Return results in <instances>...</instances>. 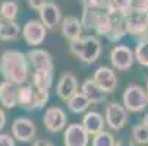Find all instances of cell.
Instances as JSON below:
<instances>
[{"label": "cell", "mask_w": 148, "mask_h": 146, "mask_svg": "<svg viewBox=\"0 0 148 146\" xmlns=\"http://www.w3.org/2000/svg\"><path fill=\"white\" fill-rule=\"evenodd\" d=\"M29 61L27 54L19 50H6L0 56V75L6 82L22 86L28 83Z\"/></svg>", "instance_id": "1"}, {"label": "cell", "mask_w": 148, "mask_h": 146, "mask_svg": "<svg viewBox=\"0 0 148 146\" xmlns=\"http://www.w3.org/2000/svg\"><path fill=\"white\" fill-rule=\"evenodd\" d=\"M71 53L84 63H94L101 54V43L97 37H81L69 43Z\"/></svg>", "instance_id": "2"}, {"label": "cell", "mask_w": 148, "mask_h": 146, "mask_svg": "<svg viewBox=\"0 0 148 146\" xmlns=\"http://www.w3.org/2000/svg\"><path fill=\"white\" fill-rule=\"evenodd\" d=\"M49 96V89L37 88L31 82H28L19 89V107L27 111L41 110L47 104Z\"/></svg>", "instance_id": "3"}, {"label": "cell", "mask_w": 148, "mask_h": 146, "mask_svg": "<svg viewBox=\"0 0 148 146\" xmlns=\"http://www.w3.org/2000/svg\"><path fill=\"white\" fill-rule=\"evenodd\" d=\"M123 107L131 113H141L148 107V94L139 85H129L125 89L123 96Z\"/></svg>", "instance_id": "4"}, {"label": "cell", "mask_w": 148, "mask_h": 146, "mask_svg": "<svg viewBox=\"0 0 148 146\" xmlns=\"http://www.w3.org/2000/svg\"><path fill=\"white\" fill-rule=\"evenodd\" d=\"M27 57L32 67V73H40L53 77L54 65H53V57L49 51L41 48H32L27 53Z\"/></svg>", "instance_id": "5"}, {"label": "cell", "mask_w": 148, "mask_h": 146, "mask_svg": "<svg viewBox=\"0 0 148 146\" xmlns=\"http://www.w3.org/2000/svg\"><path fill=\"white\" fill-rule=\"evenodd\" d=\"M47 35V28L41 24V20L37 19H29L22 28V37L25 43L31 47L41 45L46 39Z\"/></svg>", "instance_id": "6"}, {"label": "cell", "mask_w": 148, "mask_h": 146, "mask_svg": "<svg viewBox=\"0 0 148 146\" xmlns=\"http://www.w3.org/2000/svg\"><path fill=\"white\" fill-rule=\"evenodd\" d=\"M135 61V53L126 45H116L110 51V63L117 70H128Z\"/></svg>", "instance_id": "7"}, {"label": "cell", "mask_w": 148, "mask_h": 146, "mask_svg": "<svg viewBox=\"0 0 148 146\" xmlns=\"http://www.w3.org/2000/svg\"><path fill=\"white\" fill-rule=\"evenodd\" d=\"M104 118H106V123L109 124V127L114 130H120L128 121V110L123 107V104L110 102L106 107Z\"/></svg>", "instance_id": "8"}, {"label": "cell", "mask_w": 148, "mask_h": 146, "mask_svg": "<svg viewBox=\"0 0 148 146\" xmlns=\"http://www.w3.org/2000/svg\"><path fill=\"white\" fill-rule=\"evenodd\" d=\"M88 140H90L88 132L79 123L69 124L68 129H65V133H63L65 146H88Z\"/></svg>", "instance_id": "9"}, {"label": "cell", "mask_w": 148, "mask_h": 146, "mask_svg": "<svg viewBox=\"0 0 148 146\" xmlns=\"http://www.w3.org/2000/svg\"><path fill=\"white\" fill-rule=\"evenodd\" d=\"M43 123L50 133H57L66 127V113L60 107H50L44 113Z\"/></svg>", "instance_id": "10"}, {"label": "cell", "mask_w": 148, "mask_h": 146, "mask_svg": "<svg viewBox=\"0 0 148 146\" xmlns=\"http://www.w3.org/2000/svg\"><path fill=\"white\" fill-rule=\"evenodd\" d=\"M12 136L19 142H29L35 136V124L27 117H18L12 123Z\"/></svg>", "instance_id": "11"}, {"label": "cell", "mask_w": 148, "mask_h": 146, "mask_svg": "<svg viewBox=\"0 0 148 146\" xmlns=\"http://www.w3.org/2000/svg\"><path fill=\"white\" fill-rule=\"evenodd\" d=\"M78 92V79L72 73H63L56 85V94L62 101H69Z\"/></svg>", "instance_id": "12"}, {"label": "cell", "mask_w": 148, "mask_h": 146, "mask_svg": "<svg viewBox=\"0 0 148 146\" xmlns=\"http://www.w3.org/2000/svg\"><path fill=\"white\" fill-rule=\"evenodd\" d=\"M40 20L47 29H56L62 24V12L56 3L49 2L46 6H43L38 10Z\"/></svg>", "instance_id": "13"}, {"label": "cell", "mask_w": 148, "mask_h": 146, "mask_svg": "<svg viewBox=\"0 0 148 146\" xmlns=\"http://www.w3.org/2000/svg\"><path fill=\"white\" fill-rule=\"evenodd\" d=\"M92 79L106 94L113 92L114 88H116V83H117V77H116L114 72L110 67H107V66H100L94 72Z\"/></svg>", "instance_id": "14"}, {"label": "cell", "mask_w": 148, "mask_h": 146, "mask_svg": "<svg viewBox=\"0 0 148 146\" xmlns=\"http://www.w3.org/2000/svg\"><path fill=\"white\" fill-rule=\"evenodd\" d=\"M19 89L21 86L12 82H2L0 83V104L9 110L19 105Z\"/></svg>", "instance_id": "15"}, {"label": "cell", "mask_w": 148, "mask_h": 146, "mask_svg": "<svg viewBox=\"0 0 148 146\" xmlns=\"http://www.w3.org/2000/svg\"><path fill=\"white\" fill-rule=\"evenodd\" d=\"M126 29L128 34L134 35L139 41L148 39V25L144 15H131L129 18H126Z\"/></svg>", "instance_id": "16"}, {"label": "cell", "mask_w": 148, "mask_h": 146, "mask_svg": "<svg viewBox=\"0 0 148 146\" xmlns=\"http://www.w3.org/2000/svg\"><path fill=\"white\" fill-rule=\"evenodd\" d=\"M82 22L81 19H78L76 16H66L63 18L62 24H60V32L63 35V38H66L69 43L81 38L82 34Z\"/></svg>", "instance_id": "17"}, {"label": "cell", "mask_w": 148, "mask_h": 146, "mask_svg": "<svg viewBox=\"0 0 148 146\" xmlns=\"http://www.w3.org/2000/svg\"><path fill=\"white\" fill-rule=\"evenodd\" d=\"M82 126L88 132V134H98L101 132H104V126H106V118L97 113V111H88L82 118Z\"/></svg>", "instance_id": "18"}, {"label": "cell", "mask_w": 148, "mask_h": 146, "mask_svg": "<svg viewBox=\"0 0 148 146\" xmlns=\"http://www.w3.org/2000/svg\"><path fill=\"white\" fill-rule=\"evenodd\" d=\"M81 92L88 98L91 104H100L106 99V92L94 82V79H85L81 86Z\"/></svg>", "instance_id": "19"}, {"label": "cell", "mask_w": 148, "mask_h": 146, "mask_svg": "<svg viewBox=\"0 0 148 146\" xmlns=\"http://www.w3.org/2000/svg\"><path fill=\"white\" fill-rule=\"evenodd\" d=\"M126 34H128V29H126V18L119 16V15L113 16L112 29L106 38H107L110 43H117V41H120Z\"/></svg>", "instance_id": "20"}, {"label": "cell", "mask_w": 148, "mask_h": 146, "mask_svg": "<svg viewBox=\"0 0 148 146\" xmlns=\"http://www.w3.org/2000/svg\"><path fill=\"white\" fill-rule=\"evenodd\" d=\"M19 34H21V28L15 20L2 19V24H0V39L12 41V39H16Z\"/></svg>", "instance_id": "21"}, {"label": "cell", "mask_w": 148, "mask_h": 146, "mask_svg": "<svg viewBox=\"0 0 148 146\" xmlns=\"http://www.w3.org/2000/svg\"><path fill=\"white\" fill-rule=\"evenodd\" d=\"M90 101L88 98L84 95L82 92H76L69 101H68V108L73 113V114H79V113H84L88 107H90Z\"/></svg>", "instance_id": "22"}, {"label": "cell", "mask_w": 148, "mask_h": 146, "mask_svg": "<svg viewBox=\"0 0 148 146\" xmlns=\"http://www.w3.org/2000/svg\"><path fill=\"white\" fill-rule=\"evenodd\" d=\"M103 9H91V7H85L82 9V16H81V22L82 26L85 29H92L97 24V19L100 18V15L103 13Z\"/></svg>", "instance_id": "23"}, {"label": "cell", "mask_w": 148, "mask_h": 146, "mask_svg": "<svg viewBox=\"0 0 148 146\" xmlns=\"http://www.w3.org/2000/svg\"><path fill=\"white\" fill-rule=\"evenodd\" d=\"M112 25H113V16L109 15L107 12H103L100 15V18L97 19V24L94 26V32L98 34V35H104V37H107L110 29H112Z\"/></svg>", "instance_id": "24"}, {"label": "cell", "mask_w": 148, "mask_h": 146, "mask_svg": "<svg viewBox=\"0 0 148 146\" xmlns=\"http://www.w3.org/2000/svg\"><path fill=\"white\" fill-rule=\"evenodd\" d=\"M19 12V6L15 0H6L0 5V13H2V19L6 20H15Z\"/></svg>", "instance_id": "25"}, {"label": "cell", "mask_w": 148, "mask_h": 146, "mask_svg": "<svg viewBox=\"0 0 148 146\" xmlns=\"http://www.w3.org/2000/svg\"><path fill=\"white\" fill-rule=\"evenodd\" d=\"M135 60L141 66L148 67V39L139 41L135 48Z\"/></svg>", "instance_id": "26"}, {"label": "cell", "mask_w": 148, "mask_h": 146, "mask_svg": "<svg viewBox=\"0 0 148 146\" xmlns=\"http://www.w3.org/2000/svg\"><path fill=\"white\" fill-rule=\"evenodd\" d=\"M92 146H116V142L112 133L104 130L92 137Z\"/></svg>", "instance_id": "27"}, {"label": "cell", "mask_w": 148, "mask_h": 146, "mask_svg": "<svg viewBox=\"0 0 148 146\" xmlns=\"http://www.w3.org/2000/svg\"><path fill=\"white\" fill-rule=\"evenodd\" d=\"M132 139L138 145H145L148 143V129L144 124H136L132 129Z\"/></svg>", "instance_id": "28"}, {"label": "cell", "mask_w": 148, "mask_h": 146, "mask_svg": "<svg viewBox=\"0 0 148 146\" xmlns=\"http://www.w3.org/2000/svg\"><path fill=\"white\" fill-rule=\"evenodd\" d=\"M81 5H82V9L85 7H91V9H106L109 0H79Z\"/></svg>", "instance_id": "29"}, {"label": "cell", "mask_w": 148, "mask_h": 146, "mask_svg": "<svg viewBox=\"0 0 148 146\" xmlns=\"http://www.w3.org/2000/svg\"><path fill=\"white\" fill-rule=\"evenodd\" d=\"M134 13L135 15H147L148 13V0H132Z\"/></svg>", "instance_id": "30"}, {"label": "cell", "mask_w": 148, "mask_h": 146, "mask_svg": "<svg viewBox=\"0 0 148 146\" xmlns=\"http://www.w3.org/2000/svg\"><path fill=\"white\" fill-rule=\"evenodd\" d=\"M27 3L31 9H35V10H40L43 6H46L49 3V0H27Z\"/></svg>", "instance_id": "31"}, {"label": "cell", "mask_w": 148, "mask_h": 146, "mask_svg": "<svg viewBox=\"0 0 148 146\" xmlns=\"http://www.w3.org/2000/svg\"><path fill=\"white\" fill-rule=\"evenodd\" d=\"M0 146H15V140L10 134H0Z\"/></svg>", "instance_id": "32"}, {"label": "cell", "mask_w": 148, "mask_h": 146, "mask_svg": "<svg viewBox=\"0 0 148 146\" xmlns=\"http://www.w3.org/2000/svg\"><path fill=\"white\" fill-rule=\"evenodd\" d=\"M32 146H53L49 140H44V139H38V140H35L34 142V145Z\"/></svg>", "instance_id": "33"}, {"label": "cell", "mask_w": 148, "mask_h": 146, "mask_svg": "<svg viewBox=\"0 0 148 146\" xmlns=\"http://www.w3.org/2000/svg\"><path fill=\"white\" fill-rule=\"evenodd\" d=\"M5 124H6V114L2 108H0V130L5 127Z\"/></svg>", "instance_id": "34"}, {"label": "cell", "mask_w": 148, "mask_h": 146, "mask_svg": "<svg viewBox=\"0 0 148 146\" xmlns=\"http://www.w3.org/2000/svg\"><path fill=\"white\" fill-rule=\"evenodd\" d=\"M116 146H132V143H128V142L120 140V142H116Z\"/></svg>", "instance_id": "35"}, {"label": "cell", "mask_w": 148, "mask_h": 146, "mask_svg": "<svg viewBox=\"0 0 148 146\" xmlns=\"http://www.w3.org/2000/svg\"><path fill=\"white\" fill-rule=\"evenodd\" d=\"M142 124H144V126H145V127L148 129V114H147V115L144 117V120H142Z\"/></svg>", "instance_id": "36"}, {"label": "cell", "mask_w": 148, "mask_h": 146, "mask_svg": "<svg viewBox=\"0 0 148 146\" xmlns=\"http://www.w3.org/2000/svg\"><path fill=\"white\" fill-rule=\"evenodd\" d=\"M144 16H145V20H147V25H148V13H147V15H144Z\"/></svg>", "instance_id": "37"}, {"label": "cell", "mask_w": 148, "mask_h": 146, "mask_svg": "<svg viewBox=\"0 0 148 146\" xmlns=\"http://www.w3.org/2000/svg\"><path fill=\"white\" fill-rule=\"evenodd\" d=\"M147 94H148V80H147Z\"/></svg>", "instance_id": "38"}, {"label": "cell", "mask_w": 148, "mask_h": 146, "mask_svg": "<svg viewBox=\"0 0 148 146\" xmlns=\"http://www.w3.org/2000/svg\"><path fill=\"white\" fill-rule=\"evenodd\" d=\"M0 24H2V16H0Z\"/></svg>", "instance_id": "39"}, {"label": "cell", "mask_w": 148, "mask_h": 146, "mask_svg": "<svg viewBox=\"0 0 148 146\" xmlns=\"http://www.w3.org/2000/svg\"><path fill=\"white\" fill-rule=\"evenodd\" d=\"M0 16H2V13H0Z\"/></svg>", "instance_id": "40"}]
</instances>
